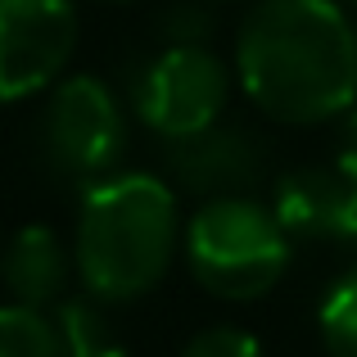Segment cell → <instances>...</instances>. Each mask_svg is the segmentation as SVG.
I'll list each match as a JSON object with an SVG mask.
<instances>
[{
    "instance_id": "obj_1",
    "label": "cell",
    "mask_w": 357,
    "mask_h": 357,
    "mask_svg": "<svg viewBox=\"0 0 357 357\" xmlns=\"http://www.w3.org/2000/svg\"><path fill=\"white\" fill-rule=\"evenodd\" d=\"M236 82L267 118L335 122L357 105V27L340 0H253L236 32Z\"/></svg>"
},
{
    "instance_id": "obj_2",
    "label": "cell",
    "mask_w": 357,
    "mask_h": 357,
    "mask_svg": "<svg viewBox=\"0 0 357 357\" xmlns=\"http://www.w3.org/2000/svg\"><path fill=\"white\" fill-rule=\"evenodd\" d=\"M181 244L176 190L154 172L105 176L86 190L73 262L100 303H131L167 276Z\"/></svg>"
},
{
    "instance_id": "obj_3",
    "label": "cell",
    "mask_w": 357,
    "mask_h": 357,
    "mask_svg": "<svg viewBox=\"0 0 357 357\" xmlns=\"http://www.w3.org/2000/svg\"><path fill=\"white\" fill-rule=\"evenodd\" d=\"M289 231L271 213V204H258L249 195L204 199L195 218L185 222V267L227 303H249L276 289V280L289 267Z\"/></svg>"
},
{
    "instance_id": "obj_4",
    "label": "cell",
    "mask_w": 357,
    "mask_h": 357,
    "mask_svg": "<svg viewBox=\"0 0 357 357\" xmlns=\"http://www.w3.org/2000/svg\"><path fill=\"white\" fill-rule=\"evenodd\" d=\"M36 145L59 181L86 185V190L105 181L127 145V122H122L114 91L91 73L59 77L45 91L41 118H36Z\"/></svg>"
},
{
    "instance_id": "obj_5",
    "label": "cell",
    "mask_w": 357,
    "mask_h": 357,
    "mask_svg": "<svg viewBox=\"0 0 357 357\" xmlns=\"http://www.w3.org/2000/svg\"><path fill=\"white\" fill-rule=\"evenodd\" d=\"M227 96L231 73L208 45H163L131 82L140 122L163 140H185L218 127Z\"/></svg>"
},
{
    "instance_id": "obj_6",
    "label": "cell",
    "mask_w": 357,
    "mask_h": 357,
    "mask_svg": "<svg viewBox=\"0 0 357 357\" xmlns=\"http://www.w3.org/2000/svg\"><path fill=\"white\" fill-rule=\"evenodd\" d=\"M77 50L73 0H0V105L41 96Z\"/></svg>"
},
{
    "instance_id": "obj_7",
    "label": "cell",
    "mask_w": 357,
    "mask_h": 357,
    "mask_svg": "<svg viewBox=\"0 0 357 357\" xmlns=\"http://www.w3.org/2000/svg\"><path fill=\"white\" fill-rule=\"evenodd\" d=\"M267 167V149L244 127H208L199 136L167 140V172L172 185L199 195V199H227L249 195Z\"/></svg>"
},
{
    "instance_id": "obj_8",
    "label": "cell",
    "mask_w": 357,
    "mask_h": 357,
    "mask_svg": "<svg viewBox=\"0 0 357 357\" xmlns=\"http://www.w3.org/2000/svg\"><path fill=\"white\" fill-rule=\"evenodd\" d=\"M73 253L68 244L54 236L50 227H18L9 244L0 249V280H5L9 298L27 307H54L63 303V289L73 276Z\"/></svg>"
},
{
    "instance_id": "obj_9",
    "label": "cell",
    "mask_w": 357,
    "mask_h": 357,
    "mask_svg": "<svg viewBox=\"0 0 357 357\" xmlns=\"http://www.w3.org/2000/svg\"><path fill=\"white\" fill-rule=\"evenodd\" d=\"M349 190L353 181H344L335 167H294L271 185V213L289 240H335Z\"/></svg>"
},
{
    "instance_id": "obj_10",
    "label": "cell",
    "mask_w": 357,
    "mask_h": 357,
    "mask_svg": "<svg viewBox=\"0 0 357 357\" xmlns=\"http://www.w3.org/2000/svg\"><path fill=\"white\" fill-rule=\"evenodd\" d=\"M0 357H63L54 312L27 303H0Z\"/></svg>"
},
{
    "instance_id": "obj_11",
    "label": "cell",
    "mask_w": 357,
    "mask_h": 357,
    "mask_svg": "<svg viewBox=\"0 0 357 357\" xmlns=\"http://www.w3.org/2000/svg\"><path fill=\"white\" fill-rule=\"evenodd\" d=\"M317 326L331 357H357V267L335 280V289L321 298Z\"/></svg>"
},
{
    "instance_id": "obj_12",
    "label": "cell",
    "mask_w": 357,
    "mask_h": 357,
    "mask_svg": "<svg viewBox=\"0 0 357 357\" xmlns=\"http://www.w3.org/2000/svg\"><path fill=\"white\" fill-rule=\"evenodd\" d=\"M158 36H163V45H208L213 14L199 0H172L158 18Z\"/></svg>"
},
{
    "instance_id": "obj_13",
    "label": "cell",
    "mask_w": 357,
    "mask_h": 357,
    "mask_svg": "<svg viewBox=\"0 0 357 357\" xmlns=\"http://www.w3.org/2000/svg\"><path fill=\"white\" fill-rule=\"evenodd\" d=\"M181 357H267L258 335L240 331V326H208L181 349Z\"/></svg>"
},
{
    "instance_id": "obj_14",
    "label": "cell",
    "mask_w": 357,
    "mask_h": 357,
    "mask_svg": "<svg viewBox=\"0 0 357 357\" xmlns=\"http://www.w3.org/2000/svg\"><path fill=\"white\" fill-rule=\"evenodd\" d=\"M335 172L344 176V181H353L357 185V105L349 109V114L340 118V131H335Z\"/></svg>"
},
{
    "instance_id": "obj_15",
    "label": "cell",
    "mask_w": 357,
    "mask_h": 357,
    "mask_svg": "<svg viewBox=\"0 0 357 357\" xmlns=\"http://www.w3.org/2000/svg\"><path fill=\"white\" fill-rule=\"evenodd\" d=\"M335 240H344L349 249H357V185L349 190V199H344V213H340V231H335Z\"/></svg>"
},
{
    "instance_id": "obj_16",
    "label": "cell",
    "mask_w": 357,
    "mask_h": 357,
    "mask_svg": "<svg viewBox=\"0 0 357 357\" xmlns=\"http://www.w3.org/2000/svg\"><path fill=\"white\" fill-rule=\"evenodd\" d=\"M63 357H131V353L122 349V340L114 335V340H105V344H91V349H73V353H63Z\"/></svg>"
},
{
    "instance_id": "obj_17",
    "label": "cell",
    "mask_w": 357,
    "mask_h": 357,
    "mask_svg": "<svg viewBox=\"0 0 357 357\" xmlns=\"http://www.w3.org/2000/svg\"><path fill=\"white\" fill-rule=\"evenodd\" d=\"M340 5H349V9H357V0H340Z\"/></svg>"
},
{
    "instance_id": "obj_18",
    "label": "cell",
    "mask_w": 357,
    "mask_h": 357,
    "mask_svg": "<svg viewBox=\"0 0 357 357\" xmlns=\"http://www.w3.org/2000/svg\"><path fill=\"white\" fill-rule=\"evenodd\" d=\"M109 5H131V0H109Z\"/></svg>"
}]
</instances>
